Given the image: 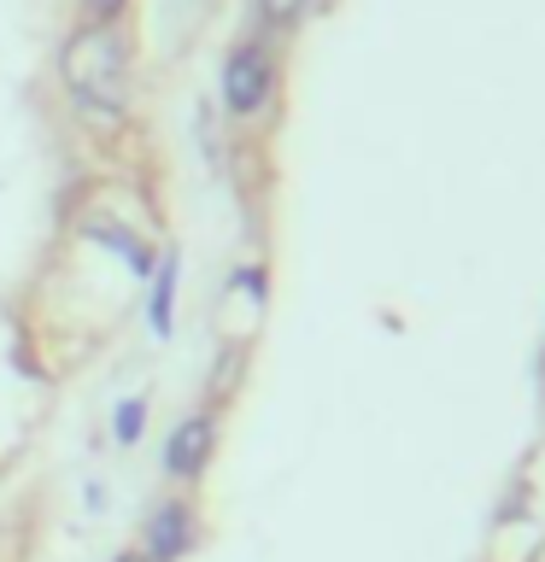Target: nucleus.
Here are the masks:
<instances>
[{
    "instance_id": "obj_1",
    "label": "nucleus",
    "mask_w": 545,
    "mask_h": 562,
    "mask_svg": "<svg viewBox=\"0 0 545 562\" xmlns=\"http://www.w3.org/2000/svg\"><path fill=\"white\" fill-rule=\"evenodd\" d=\"M59 77L65 94L82 117L94 123H118L130 112V35L118 24H82L59 53Z\"/></svg>"
},
{
    "instance_id": "obj_2",
    "label": "nucleus",
    "mask_w": 545,
    "mask_h": 562,
    "mask_svg": "<svg viewBox=\"0 0 545 562\" xmlns=\"http://www.w3.org/2000/svg\"><path fill=\"white\" fill-rule=\"evenodd\" d=\"M270 100H276V53L264 42L229 47V59H223V112L253 123V117L270 112Z\"/></svg>"
},
{
    "instance_id": "obj_3",
    "label": "nucleus",
    "mask_w": 545,
    "mask_h": 562,
    "mask_svg": "<svg viewBox=\"0 0 545 562\" xmlns=\"http://www.w3.org/2000/svg\"><path fill=\"white\" fill-rule=\"evenodd\" d=\"M193 539H200V527H193V509L188 498H165L147 516V533H141V557L147 562H182L193 551Z\"/></svg>"
},
{
    "instance_id": "obj_4",
    "label": "nucleus",
    "mask_w": 545,
    "mask_h": 562,
    "mask_svg": "<svg viewBox=\"0 0 545 562\" xmlns=\"http://www.w3.org/2000/svg\"><path fill=\"white\" fill-rule=\"evenodd\" d=\"M211 451H218V416H182L165 439V474H176V481H200Z\"/></svg>"
},
{
    "instance_id": "obj_5",
    "label": "nucleus",
    "mask_w": 545,
    "mask_h": 562,
    "mask_svg": "<svg viewBox=\"0 0 545 562\" xmlns=\"http://www.w3.org/2000/svg\"><path fill=\"white\" fill-rule=\"evenodd\" d=\"M82 235H88V240H100V246H112V252H123V263H130L135 276H147V270H153V252H147V246H141V240L130 235V228H112V223H88Z\"/></svg>"
},
{
    "instance_id": "obj_6",
    "label": "nucleus",
    "mask_w": 545,
    "mask_h": 562,
    "mask_svg": "<svg viewBox=\"0 0 545 562\" xmlns=\"http://www.w3.org/2000/svg\"><path fill=\"white\" fill-rule=\"evenodd\" d=\"M170 316H176V258H165V270L153 276V334L158 340L170 334Z\"/></svg>"
},
{
    "instance_id": "obj_7",
    "label": "nucleus",
    "mask_w": 545,
    "mask_h": 562,
    "mask_svg": "<svg viewBox=\"0 0 545 562\" xmlns=\"http://www.w3.org/2000/svg\"><path fill=\"white\" fill-rule=\"evenodd\" d=\"M311 7L316 0H258V24L264 30H293V24H305Z\"/></svg>"
},
{
    "instance_id": "obj_8",
    "label": "nucleus",
    "mask_w": 545,
    "mask_h": 562,
    "mask_svg": "<svg viewBox=\"0 0 545 562\" xmlns=\"http://www.w3.org/2000/svg\"><path fill=\"white\" fill-rule=\"evenodd\" d=\"M141 428H147V398H123L118 411H112V434H118V446H135Z\"/></svg>"
},
{
    "instance_id": "obj_9",
    "label": "nucleus",
    "mask_w": 545,
    "mask_h": 562,
    "mask_svg": "<svg viewBox=\"0 0 545 562\" xmlns=\"http://www.w3.org/2000/svg\"><path fill=\"white\" fill-rule=\"evenodd\" d=\"M123 7H130V0H82V18L88 24H118Z\"/></svg>"
},
{
    "instance_id": "obj_10",
    "label": "nucleus",
    "mask_w": 545,
    "mask_h": 562,
    "mask_svg": "<svg viewBox=\"0 0 545 562\" xmlns=\"http://www.w3.org/2000/svg\"><path fill=\"white\" fill-rule=\"evenodd\" d=\"M112 562H147V557H141V551H118Z\"/></svg>"
}]
</instances>
